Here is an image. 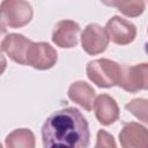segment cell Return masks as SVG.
Instances as JSON below:
<instances>
[{
	"instance_id": "cell-6",
	"label": "cell",
	"mask_w": 148,
	"mask_h": 148,
	"mask_svg": "<svg viewBox=\"0 0 148 148\" xmlns=\"http://www.w3.org/2000/svg\"><path fill=\"white\" fill-rule=\"evenodd\" d=\"M110 38L104 28L96 23L88 24L81 34L82 49L90 56L104 52L109 45Z\"/></svg>"
},
{
	"instance_id": "cell-16",
	"label": "cell",
	"mask_w": 148,
	"mask_h": 148,
	"mask_svg": "<svg viewBox=\"0 0 148 148\" xmlns=\"http://www.w3.org/2000/svg\"><path fill=\"white\" fill-rule=\"evenodd\" d=\"M96 147L97 148L98 147H116V142L113 140V136L103 130L98 131Z\"/></svg>"
},
{
	"instance_id": "cell-10",
	"label": "cell",
	"mask_w": 148,
	"mask_h": 148,
	"mask_svg": "<svg viewBox=\"0 0 148 148\" xmlns=\"http://www.w3.org/2000/svg\"><path fill=\"white\" fill-rule=\"evenodd\" d=\"M119 141L124 148H148V130L138 123L124 124Z\"/></svg>"
},
{
	"instance_id": "cell-17",
	"label": "cell",
	"mask_w": 148,
	"mask_h": 148,
	"mask_svg": "<svg viewBox=\"0 0 148 148\" xmlns=\"http://www.w3.org/2000/svg\"><path fill=\"white\" fill-rule=\"evenodd\" d=\"M105 6H110V7H116V3L118 0H101Z\"/></svg>"
},
{
	"instance_id": "cell-18",
	"label": "cell",
	"mask_w": 148,
	"mask_h": 148,
	"mask_svg": "<svg viewBox=\"0 0 148 148\" xmlns=\"http://www.w3.org/2000/svg\"><path fill=\"white\" fill-rule=\"evenodd\" d=\"M147 32H148V30H147Z\"/></svg>"
},
{
	"instance_id": "cell-12",
	"label": "cell",
	"mask_w": 148,
	"mask_h": 148,
	"mask_svg": "<svg viewBox=\"0 0 148 148\" xmlns=\"http://www.w3.org/2000/svg\"><path fill=\"white\" fill-rule=\"evenodd\" d=\"M67 94L71 101L75 102L84 110L90 111L94 108L96 94L89 83L84 81H76L69 86Z\"/></svg>"
},
{
	"instance_id": "cell-4",
	"label": "cell",
	"mask_w": 148,
	"mask_h": 148,
	"mask_svg": "<svg viewBox=\"0 0 148 148\" xmlns=\"http://www.w3.org/2000/svg\"><path fill=\"white\" fill-rule=\"evenodd\" d=\"M118 87L132 94L139 90H148V64L143 62L135 66L121 65Z\"/></svg>"
},
{
	"instance_id": "cell-5",
	"label": "cell",
	"mask_w": 148,
	"mask_h": 148,
	"mask_svg": "<svg viewBox=\"0 0 148 148\" xmlns=\"http://www.w3.org/2000/svg\"><path fill=\"white\" fill-rule=\"evenodd\" d=\"M57 60V51L49 43L32 42L30 44L27 53V65L39 71H45L52 68Z\"/></svg>"
},
{
	"instance_id": "cell-1",
	"label": "cell",
	"mask_w": 148,
	"mask_h": 148,
	"mask_svg": "<svg viewBox=\"0 0 148 148\" xmlns=\"http://www.w3.org/2000/svg\"><path fill=\"white\" fill-rule=\"evenodd\" d=\"M89 125L76 108L54 111L43 124L42 140L45 148H86L89 146Z\"/></svg>"
},
{
	"instance_id": "cell-7",
	"label": "cell",
	"mask_w": 148,
	"mask_h": 148,
	"mask_svg": "<svg viewBox=\"0 0 148 148\" xmlns=\"http://www.w3.org/2000/svg\"><path fill=\"white\" fill-rule=\"evenodd\" d=\"M105 30L109 35V38L118 45H127L132 43L136 36L135 25L117 15L106 22Z\"/></svg>"
},
{
	"instance_id": "cell-14",
	"label": "cell",
	"mask_w": 148,
	"mask_h": 148,
	"mask_svg": "<svg viewBox=\"0 0 148 148\" xmlns=\"http://www.w3.org/2000/svg\"><path fill=\"white\" fill-rule=\"evenodd\" d=\"M145 0H118L116 8L128 17H138L145 10Z\"/></svg>"
},
{
	"instance_id": "cell-9",
	"label": "cell",
	"mask_w": 148,
	"mask_h": 148,
	"mask_svg": "<svg viewBox=\"0 0 148 148\" xmlns=\"http://www.w3.org/2000/svg\"><path fill=\"white\" fill-rule=\"evenodd\" d=\"M80 34V25L72 20L59 21L52 32V40L56 45L71 49L77 45Z\"/></svg>"
},
{
	"instance_id": "cell-13",
	"label": "cell",
	"mask_w": 148,
	"mask_h": 148,
	"mask_svg": "<svg viewBox=\"0 0 148 148\" xmlns=\"http://www.w3.org/2000/svg\"><path fill=\"white\" fill-rule=\"evenodd\" d=\"M5 145L8 148H34L35 135L28 128H17L7 135Z\"/></svg>"
},
{
	"instance_id": "cell-15",
	"label": "cell",
	"mask_w": 148,
	"mask_h": 148,
	"mask_svg": "<svg viewBox=\"0 0 148 148\" xmlns=\"http://www.w3.org/2000/svg\"><path fill=\"white\" fill-rule=\"evenodd\" d=\"M125 109L135 116L139 120L148 125V99L134 98L125 105Z\"/></svg>"
},
{
	"instance_id": "cell-11",
	"label": "cell",
	"mask_w": 148,
	"mask_h": 148,
	"mask_svg": "<svg viewBox=\"0 0 148 148\" xmlns=\"http://www.w3.org/2000/svg\"><path fill=\"white\" fill-rule=\"evenodd\" d=\"M95 116L102 125H111L119 118V108L114 98L106 94H102L96 97L94 103Z\"/></svg>"
},
{
	"instance_id": "cell-2",
	"label": "cell",
	"mask_w": 148,
	"mask_h": 148,
	"mask_svg": "<svg viewBox=\"0 0 148 148\" xmlns=\"http://www.w3.org/2000/svg\"><path fill=\"white\" fill-rule=\"evenodd\" d=\"M88 79L99 88H110L118 86L120 80L121 65L110 59H96L88 62L87 68Z\"/></svg>"
},
{
	"instance_id": "cell-3",
	"label": "cell",
	"mask_w": 148,
	"mask_h": 148,
	"mask_svg": "<svg viewBox=\"0 0 148 148\" xmlns=\"http://www.w3.org/2000/svg\"><path fill=\"white\" fill-rule=\"evenodd\" d=\"M31 5L25 0H2L1 2V28L18 29L27 25L32 18Z\"/></svg>"
},
{
	"instance_id": "cell-8",
	"label": "cell",
	"mask_w": 148,
	"mask_h": 148,
	"mask_svg": "<svg viewBox=\"0 0 148 148\" xmlns=\"http://www.w3.org/2000/svg\"><path fill=\"white\" fill-rule=\"evenodd\" d=\"M32 40L20 34H8L1 42V50L13 61L27 65V53Z\"/></svg>"
}]
</instances>
